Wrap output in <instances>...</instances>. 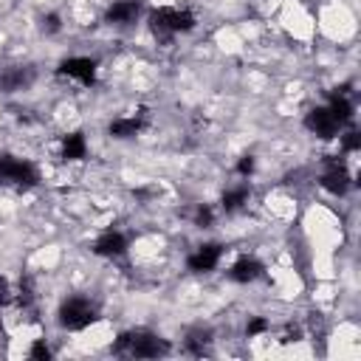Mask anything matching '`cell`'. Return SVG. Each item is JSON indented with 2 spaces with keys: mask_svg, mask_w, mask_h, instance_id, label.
Wrapping results in <instances>:
<instances>
[{
  "mask_svg": "<svg viewBox=\"0 0 361 361\" xmlns=\"http://www.w3.org/2000/svg\"><path fill=\"white\" fill-rule=\"evenodd\" d=\"M113 353L130 355V358H158L169 353V344L149 330H133V333L118 336V341L113 344Z\"/></svg>",
  "mask_w": 361,
  "mask_h": 361,
  "instance_id": "cell-1",
  "label": "cell"
},
{
  "mask_svg": "<svg viewBox=\"0 0 361 361\" xmlns=\"http://www.w3.org/2000/svg\"><path fill=\"white\" fill-rule=\"evenodd\" d=\"M149 28L158 39H169L175 34H183V31H192L195 28V14L189 8H158L149 14Z\"/></svg>",
  "mask_w": 361,
  "mask_h": 361,
  "instance_id": "cell-2",
  "label": "cell"
},
{
  "mask_svg": "<svg viewBox=\"0 0 361 361\" xmlns=\"http://www.w3.org/2000/svg\"><path fill=\"white\" fill-rule=\"evenodd\" d=\"M59 324L65 330H85L90 327L99 316H96V305L85 296H68L62 305H59Z\"/></svg>",
  "mask_w": 361,
  "mask_h": 361,
  "instance_id": "cell-3",
  "label": "cell"
},
{
  "mask_svg": "<svg viewBox=\"0 0 361 361\" xmlns=\"http://www.w3.org/2000/svg\"><path fill=\"white\" fill-rule=\"evenodd\" d=\"M0 180L11 186H34L39 180V172L28 158L0 155Z\"/></svg>",
  "mask_w": 361,
  "mask_h": 361,
  "instance_id": "cell-4",
  "label": "cell"
},
{
  "mask_svg": "<svg viewBox=\"0 0 361 361\" xmlns=\"http://www.w3.org/2000/svg\"><path fill=\"white\" fill-rule=\"evenodd\" d=\"M305 124H307V130L316 133L319 138H333V135H338V130H341V121L330 113V107H316V110H310L307 118H305Z\"/></svg>",
  "mask_w": 361,
  "mask_h": 361,
  "instance_id": "cell-5",
  "label": "cell"
},
{
  "mask_svg": "<svg viewBox=\"0 0 361 361\" xmlns=\"http://www.w3.org/2000/svg\"><path fill=\"white\" fill-rule=\"evenodd\" d=\"M59 73L68 76V79H79L82 85H93L96 79V62L87 59V56H71L59 65Z\"/></svg>",
  "mask_w": 361,
  "mask_h": 361,
  "instance_id": "cell-6",
  "label": "cell"
},
{
  "mask_svg": "<svg viewBox=\"0 0 361 361\" xmlns=\"http://www.w3.org/2000/svg\"><path fill=\"white\" fill-rule=\"evenodd\" d=\"M31 82H34V68H28V65H14V68H6L0 73V90H6V93L23 90Z\"/></svg>",
  "mask_w": 361,
  "mask_h": 361,
  "instance_id": "cell-7",
  "label": "cell"
},
{
  "mask_svg": "<svg viewBox=\"0 0 361 361\" xmlns=\"http://www.w3.org/2000/svg\"><path fill=\"white\" fill-rule=\"evenodd\" d=\"M220 254H223V248H220L217 243H206V245H200V248L186 259V265H189V271L203 274V271H212V268L220 262Z\"/></svg>",
  "mask_w": 361,
  "mask_h": 361,
  "instance_id": "cell-8",
  "label": "cell"
},
{
  "mask_svg": "<svg viewBox=\"0 0 361 361\" xmlns=\"http://www.w3.org/2000/svg\"><path fill=\"white\" fill-rule=\"evenodd\" d=\"M138 14H141V3H138V0H116V3L107 8L104 20L113 23V25H127V23H135Z\"/></svg>",
  "mask_w": 361,
  "mask_h": 361,
  "instance_id": "cell-9",
  "label": "cell"
},
{
  "mask_svg": "<svg viewBox=\"0 0 361 361\" xmlns=\"http://www.w3.org/2000/svg\"><path fill=\"white\" fill-rule=\"evenodd\" d=\"M257 276H262V262L259 259H254V257H240L231 268H228V279H234V282H254Z\"/></svg>",
  "mask_w": 361,
  "mask_h": 361,
  "instance_id": "cell-10",
  "label": "cell"
},
{
  "mask_svg": "<svg viewBox=\"0 0 361 361\" xmlns=\"http://www.w3.org/2000/svg\"><path fill=\"white\" fill-rule=\"evenodd\" d=\"M141 127H144V116H118L110 121L107 133L113 138H133V135H138Z\"/></svg>",
  "mask_w": 361,
  "mask_h": 361,
  "instance_id": "cell-11",
  "label": "cell"
},
{
  "mask_svg": "<svg viewBox=\"0 0 361 361\" xmlns=\"http://www.w3.org/2000/svg\"><path fill=\"white\" fill-rule=\"evenodd\" d=\"M322 186H324L327 192H333V195H344V192L350 189V175H347V169L338 166V164H330L327 172L322 175Z\"/></svg>",
  "mask_w": 361,
  "mask_h": 361,
  "instance_id": "cell-12",
  "label": "cell"
},
{
  "mask_svg": "<svg viewBox=\"0 0 361 361\" xmlns=\"http://www.w3.org/2000/svg\"><path fill=\"white\" fill-rule=\"evenodd\" d=\"M93 251L102 254V257H121V254L127 251V240H124L118 231H107V234H102V237L96 240Z\"/></svg>",
  "mask_w": 361,
  "mask_h": 361,
  "instance_id": "cell-13",
  "label": "cell"
},
{
  "mask_svg": "<svg viewBox=\"0 0 361 361\" xmlns=\"http://www.w3.org/2000/svg\"><path fill=\"white\" fill-rule=\"evenodd\" d=\"M85 152H87V144H85L82 133H68L62 138V158L65 161H79V158H85Z\"/></svg>",
  "mask_w": 361,
  "mask_h": 361,
  "instance_id": "cell-14",
  "label": "cell"
},
{
  "mask_svg": "<svg viewBox=\"0 0 361 361\" xmlns=\"http://www.w3.org/2000/svg\"><path fill=\"white\" fill-rule=\"evenodd\" d=\"M327 107H330V113L341 121V127L353 118V102H350L344 93H333V99H330V104H327Z\"/></svg>",
  "mask_w": 361,
  "mask_h": 361,
  "instance_id": "cell-15",
  "label": "cell"
},
{
  "mask_svg": "<svg viewBox=\"0 0 361 361\" xmlns=\"http://www.w3.org/2000/svg\"><path fill=\"white\" fill-rule=\"evenodd\" d=\"M248 186H231V189H226V195H223V209L226 212H237V209H243L245 203H248Z\"/></svg>",
  "mask_w": 361,
  "mask_h": 361,
  "instance_id": "cell-16",
  "label": "cell"
},
{
  "mask_svg": "<svg viewBox=\"0 0 361 361\" xmlns=\"http://www.w3.org/2000/svg\"><path fill=\"white\" fill-rule=\"evenodd\" d=\"M341 147H344V152H358V149H361V135L353 133V130L344 133V135H341Z\"/></svg>",
  "mask_w": 361,
  "mask_h": 361,
  "instance_id": "cell-17",
  "label": "cell"
},
{
  "mask_svg": "<svg viewBox=\"0 0 361 361\" xmlns=\"http://www.w3.org/2000/svg\"><path fill=\"white\" fill-rule=\"evenodd\" d=\"M195 223H197V226H203V228H206V226H212V223H214V212H212L209 206H197Z\"/></svg>",
  "mask_w": 361,
  "mask_h": 361,
  "instance_id": "cell-18",
  "label": "cell"
},
{
  "mask_svg": "<svg viewBox=\"0 0 361 361\" xmlns=\"http://www.w3.org/2000/svg\"><path fill=\"white\" fill-rule=\"evenodd\" d=\"M268 330V322L265 319H251L248 322V336H259V333H265Z\"/></svg>",
  "mask_w": 361,
  "mask_h": 361,
  "instance_id": "cell-19",
  "label": "cell"
},
{
  "mask_svg": "<svg viewBox=\"0 0 361 361\" xmlns=\"http://www.w3.org/2000/svg\"><path fill=\"white\" fill-rule=\"evenodd\" d=\"M31 358H51V350L45 347V341H37L34 347H31V353H28Z\"/></svg>",
  "mask_w": 361,
  "mask_h": 361,
  "instance_id": "cell-20",
  "label": "cell"
},
{
  "mask_svg": "<svg viewBox=\"0 0 361 361\" xmlns=\"http://www.w3.org/2000/svg\"><path fill=\"white\" fill-rule=\"evenodd\" d=\"M237 169H240V175H248V172L254 169V158H251V155H243V161L237 164Z\"/></svg>",
  "mask_w": 361,
  "mask_h": 361,
  "instance_id": "cell-21",
  "label": "cell"
},
{
  "mask_svg": "<svg viewBox=\"0 0 361 361\" xmlns=\"http://www.w3.org/2000/svg\"><path fill=\"white\" fill-rule=\"evenodd\" d=\"M45 28H48V31H56V28H59V17H56V14H51V17H48V23H45Z\"/></svg>",
  "mask_w": 361,
  "mask_h": 361,
  "instance_id": "cell-22",
  "label": "cell"
},
{
  "mask_svg": "<svg viewBox=\"0 0 361 361\" xmlns=\"http://www.w3.org/2000/svg\"><path fill=\"white\" fill-rule=\"evenodd\" d=\"M6 293H8V288H6V282H3V279H0V305H3V302H6Z\"/></svg>",
  "mask_w": 361,
  "mask_h": 361,
  "instance_id": "cell-23",
  "label": "cell"
}]
</instances>
